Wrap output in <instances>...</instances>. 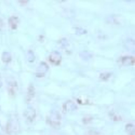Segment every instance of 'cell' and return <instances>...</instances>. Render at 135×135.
Here are the masks:
<instances>
[{
	"label": "cell",
	"instance_id": "obj_1",
	"mask_svg": "<svg viewBox=\"0 0 135 135\" xmlns=\"http://www.w3.org/2000/svg\"><path fill=\"white\" fill-rule=\"evenodd\" d=\"M49 68L48 65L45 62H41L36 68V76L38 78L44 76L48 71Z\"/></svg>",
	"mask_w": 135,
	"mask_h": 135
},
{
	"label": "cell",
	"instance_id": "obj_2",
	"mask_svg": "<svg viewBox=\"0 0 135 135\" xmlns=\"http://www.w3.org/2000/svg\"><path fill=\"white\" fill-rule=\"evenodd\" d=\"M49 59L50 62L52 64L55 65H57L60 64V63L61 62L62 56L59 52L56 51H52L50 54Z\"/></svg>",
	"mask_w": 135,
	"mask_h": 135
},
{
	"label": "cell",
	"instance_id": "obj_3",
	"mask_svg": "<svg viewBox=\"0 0 135 135\" xmlns=\"http://www.w3.org/2000/svg\"><path fill=\"white\" fill-rule=\"evenodd\" d=\"M60 120L61 115L60 113L56 111H53L52 112L48 118L49 122L53 126H59L60 123Z\"/></svg>",
	"mask_w": 135,
	"mask_h": 135
},
{
	"label": "cell",
	"instance_id": "obj_4",
	"mask_svg": "<svg viewBox=\"0 0 135 135\" xmlns=\"http://www.w3.org/2000/svg\"><path fill=\"white\" fill-rule=\"evenodd\" d=\"M121 63L123 65L126 66H130L134 64V57L131 56H124L121 58Z\"/></svg>",
	"mask_w": 135,
	"mask_h": 135
},
{
	"label": "cell",
	"instance_id": "obj_5",
	"mask_svg": "<svg viewBox=\"0 0 135 135\" xmlns=\"http://www.w3.org/2000/svg\"><path fill=\"white\" fill-rule=\"evenodd\" d=\"M63 109L66 111H71L76 109V106L71 101H68L66 102L63 105Z\"/></svg>",
	"mask_w": 135,
	"mask_h": 135
},
{
	"label": "cell",
	"instance_id": "obj_6",
	"mask_svg": "<svg viewBox=\"0 0 135 135\" xmlns=\"http://www.w3.org/2000/svg\"><path fill=\"white\" fill-rule=\"evenodd\" d=\"M80 56L84 60H88L92 57V54L86 51H84L80 53Z\"/></svg>",
	"mask_w": 135,
	"mask_h": 135
},
{
	"label": "cell",
	"instance_id": "obj_7",
	"mask_svg": "<svg viewBox=\"0 0 135 135\" xmlns=\"http://www.w3.org/2000/svg\"><path fill=\"white\" fill-rule=\"evenodd\" d=\"M27 60L29 62H32L35 60V55L32 51H29L27 53Z\"/></svg>",
	"mask_w": 135,
	"mask_h": 135
},
{
	"label": "cell",
	"instance_id": "obj_8",
	"mask_svg": "<svg viewBox=\"0 0 135 135\" xmlns=\"http://www.w3.org/2000/svg\"><path fill=\"white\" fill-rule=\"evenodd\" d=\"M61 43V46L63 49H64L65 47H67V46H68V41H66V39H62V41L60 42Z\"/></svg>",
	"mask_w": 135,
	"mask_h": 135
},
{
	"label": "cell",
	"instance_id": "obj_9",
	"mask_svg": "<svg viewBox=\"0 0 135 135\" xmlns=\"http://www.w3.org/2000/svg\"><path fill=\"white\" fill-rule=\"evenodd\" d=\"M126 129L127 130L128 132L129 131H130L131 130V132H132V133L134 134V126L132 124H128L126 126Z\"/></svg>",
	"mask_w": 135,
	"mask_h": 135
},
{
	"label": "cell",
	"instance_id": "obj_10",
	"mask_svg": "<svg viewBox=\"0 0 135 135\" xmlns=\"http://www.w3.org/2000/svg\"><path fill=\"white\" fill-rule=\"evenodd\" d=\"M101 78L102 79V80H107L108 78H109L110 77V74L109 73H102L101 74V76H100Z\"/></svg>",
	"mask_w": 135,
	"mask_h": 135
},
{
	"label": "cell",
	"instance_id": "obj_11",
	"mask_svg": "<svg viewBox=\"0 0 135 135\" xmlns=\"http://www.w3.org/2000/svg\"><path fill=\"white\" fill-rule=\"evenodd\" d=\"M129 46H130V45H127V47H129ZM133 48H134V45H131Z\"/></svg>",
	"mask_w": 135,
	"mask_h": 135
}]
</instances>
